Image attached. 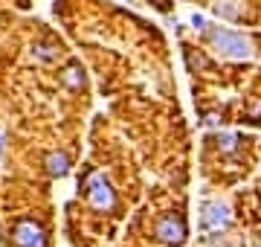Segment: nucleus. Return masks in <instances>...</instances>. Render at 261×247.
Listing matches in <instances>:
<instances>
[{
	"label": "nucleus",
	"mask_w": 261,
	"mask_h": 247,
	"mask_svg": "<svg viewBox=\"0 0 261 247\" xmlns=\"http://www.w3.org/2000/svg\"><path fill=\"white\" fill-rule=\"evenodd\" d=\"M209 41L218 53H224L229 58H250L252 56V44L244 35H235L229 29H209Z\"/></svg>",
	"instance_id": "obj_1"
},
{
	"label": "nucleus",
	"mask_w": 261,
	"mask_h": 247,
	"mask_svg": "<svg viewBox=\"0 0 261 247\" xmlns=\"http://www.w3.org/2000/svg\"><path fill=\"white\" fill-rule=\"evenodd\" d=\"M12 236H15L18 247H47V233L35 221H18Z\"/></svg>",
	"instance_id": "obj_2"
},
{
	"label": "nucleus",
	"mask_w": 261,
	"mask_h": 247,
	"mask_svg": "<svg viewBox=\"0 0 261 247\" xmlns=\"http://www.w3.org/2000/svg\"><path fill=\"white\" fill-rule=\"evenodd\" d=\"M154 233H157L160 241H171V244H177V241H183V236H186V224H183V218L168 215V218L157 221Z\"/></svg>",
	"instance_id": "obj_3"
},
{
	"label": "nucleus",
	"mask_w": 261,
	"mask_h": 247,
	"mask_svg": "<svg viewBox=\"0 0 261 247\" xmlns=\"http://www.w3.org/2000/svg\"><path fill=\"white\" fill-rule=\"evenodd\" d=\"M229 224V212L224 204H206L203 207V227L206 230H221Z\"/></svg>",
	"instance_id": "obj_4"
},
{
	"label": "nucleus",
	"mask_w": 261,
	"mask_h": 247,
	"mask_svg": "<svg viewBox=\"0 0 261 247\" xmlns=\"http://www.w3.org/2000/svg\"><path fill=\"white\" fill-rule=\"evenodd\" d=\"M90 201H93V207H99V209L113 204V192H111V186H108L105 178H96L93 181V186H90Z\"/></svg>",
	"instance_id": "obj_5"
},
{
	"label": "nucleus",
	"mask_w": 261,
	"mask_h": 247,
	"mask_svg": "<svg viewBox=\"0 0 261 247\" xmlns=\"http://www.w3.org/2000/svg\"><path fill=\"white\" fill-rule=\"evenodd\" d=\"M215 12H218L221 18H229V20L238 18V6H235V0H218V3H215Z\"/></svg>",
	"instance_id": "obj_6"
},
{
	"label": "nucleus",
	"mask_w": 261,
	"mask_h": 247,
	"mask_svg": "<svg viewBox=\"0 0 261 247\" xmlns=\"http://www.w3.org/2000/svg\"><path fill=\"white\" fill-rule=\"evenodd\" d=\"M47 166H49V171L53 175H67V166H70V160H67L64 154H53L47 160Z\"/></svg>",
	"instance_id": "obj_7"
},
{
	"label": "nucleus",
	"mask_w": 261,
	"mask_h": 247,
	"mask_svg": "<svg viewBox=\"0 0 261 247\" xmlns=\"http://www.w3.org/2000/svg\"><path fill=\"white\" fill-rule=\"evenodd\" d=\"M64 82L67 85H82V76H79V67H70L64 73Z\"/></svg>",
	"instance_id": "obj_8"
}]
</instances>
